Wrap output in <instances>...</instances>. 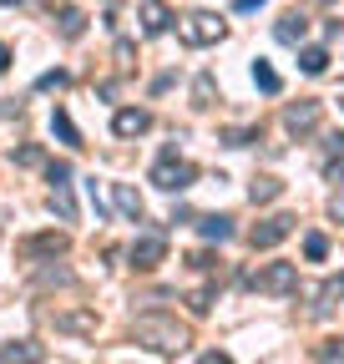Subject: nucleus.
<instances>
[{"label": "nucleus", "instance_id": "1", "mask_svg": "<svg viewBox=\"0 0 344 364\" xmlns=\"http://www.w3.org/2000/svg\"><path fill=\"white\" fill-rule=\"evenodd\" d=\"M132 334H137V344H147L157 354H183L193 344V329L178 324V314H137Z\"/></svg>", "mask_w": 344, "mask_h": 364}, {"label": "nucleus", "instance_id": "2", "mask_svg": "<svg viewBox=\"0 0 344 364\" xmlns=\"http://www.w3.org/2000/svg\"><path fill=\"white\" fill-rule=\"evenodd\" d=\"M253 294H269V299H284V294H294L299 289V263H264V268H253L248 279H243Z\"/></svg>", "mask_w": 344, "mask_h": 364}, {"label": "nucleus", "instance_id": "3", "mask_svg": "<svg viewBox=\"0 0 344 364\" xmlns=\"http://www.w3.org/2000/svg\"><path fill=\"white\" fill-rule=\"evenodd\" d=\"M193 177H198V167H193L178 147H167V152L152 162V182H157L162 193H188V188H193Z\"/></svg>", "mask_w": 344, "mask_h": 364}, {"label": "nucleus", "instance_id": "4", "mask_svg": "<svg viewBox=\"0 0 344 364\" xmlns=\"http://www.w3.org/2000/svg\"><path fill=\"white\" fill-rule=\"evenodd\" d=\"M223 36H228V21L213 16V11H193V16L178 21V41L193 46V51H198V46H218Z\"/></svg>", "mask_w": 344, "mask_h": 364}, {"label": "nucleus", "instance_id": "5", "mask_svg": "<svg viewBox=\"0 0 344 364\" xmlns=\"http://www.w3.org/2000/svg\"><path fill=\"white\" fill-rule=\"evenodd\" d=\"M127 258H132V268L137 273H152L162 258H167V233H162V228H152V233H142L132 248H127Z\"/></svg>", "mask_w": 344, "mask_h": 364}, {"label": "nucleus", "instance_id": "6", "mask_svg": "<svg viewBox=\"0 0 344 364\" xmlns=\"http://www.w3.org/2000/svg\"><path fill=\"white\" fill-rule=\"evenodd\" d=\"M46 318L56 324V334H76V339H92V334L102 329L97 309H56V314H46Z\"/></svg>", "mask_w": 344, "mask_h": 364}, {"label": "nucleus", "instance_id": "7", "mask_svg": "<svg viewBox=\"0 0 344 364\" xmlns=\"http://www.w3.org/2000/svg\"><path fill=\"white\" fill-rule=\"evenodd\" d=\"M71 248V238L61 233V228H46V233H31L26 243H21V258L26 263H41V258H61Z\"/></svg>", "mask_w": 344, "mask_h": 364}, {"label": "nucleus", "instance_id": "8", "mask_svg": "<svg viewBox=\"0 0 344 364\" xmlns=\"http://www.w3.org/2000/svg\"><path fill=\"white\" fill-rule=\"evenodd\" d=\"M299 228V218H289V213H274V218H264V223H253V233H248V243L264 253V248H279L289 233Z\"/></svg>", "mask_w": 344, "mask_h": 364}, {"label": "nucleus", "instance_id": "9", "mask_svg": "<svg viewBox=\"0 0 344 364\" xmlns=\"http://www.w3.org/2000/svg\"><path fill=\"white\" fill-rule=\"evenodd\" d=\"M324 122V102H314V97H304V102H294L289 112H284V127L294 132V136H309L314 127Z\"/></svg>", "mask_w": 344, "mask_h": 364}, {"label": "nucleus", "instance_id": "10", "mask_svg": "<svg viewBox=\"0 0 344 364\" xmlns=\"http://www.w3.org/2000/svg\"><path fill=\"white\" fill-rule=\"evenodd\" d=\"M339 304H344V273H334V279H324V284L314 289V304H309V314H314V318H329Z\"/></svg>", "mask_w": 344, "mask_h": 364}, {"label": "nucleus", "instance_id": "11", "mask_svg": "<svg viewBox=\"0 0 344 364\" xmlns=\"http://www.w3.org/2000/svg\"><path fill=\"white\" fill-rule=\"evenodd\" d=\"M137 21H142V36H162L172 26L167 0H137Z\"/></svg>", "mask_w": 344, "mask_h": 364}, {"label": "nucleus", "instance_id": "12", "mask_svg": "<svg viewBox=\"0 0 344 364\" xmlns=\"http://www.w3.org/2000/svg\"><path fill=\"white\" fill-rule=\"evenodd\" d=\"M112 203H117V213L127 223H142V213H147V203H142V193L132 188V182H112Z\"/></svg>", "mask_w": 344, "mask_h": 364}, {"label": "nucleus", "instance_id": "13", "mask_svg": "<svg viewBox=\"0 0 344 364\" xmlns=\"http://www.w3.org/2000/svg\"><path fill=\"white\" fill-rule=\"evenodd\" d=\"M147 127H152V112H147V107H122V112L112 117V132H117V136H142Z\"/></svg>", "mask_w": 344, "mask_h": 364}, {"label": "nucleus", "instance_id": "14", "mask_svg": "<svg viewBox=\"0 0 344 364\" xmlns=\"http://www.w3.org/2000/svg\"><path fill=\"white\" fill-rule=\"evenodd\" d=\"M274 36H279V46H304V36H309V21H304V11H289V16L274 26Z\"/></svg>", "mask_w": 344, "mask_h": 364}, {"label": "nucleus", "instance_id": "15", "mask_svg": "<svg viewBox=\"0 0 344 364\" xmlns=\"http://www.w3.org/2000/svg\"><path fill=\"white\" fill-rule=\"evenodd\" d=\"M198 233H203L208 243H228V238H233V218H228V213H208V218H198Z\"/></svg>", "mask_w": 344, "mask_h": 364}, {"label": "nucleus", "instance_id": "16", "mask_svg": "<svg viewBox=\"0 0 344 364\" xmlns=\"http://www.w3.org/2000/svg\"><path fill=\"white\" fill-rule=\"evenodd\" d=\"M56 31H61V41H81L86 36V16L76 6H56Z\"/></svg>", "mask_w": 344, "mask_h": 364}, {"label": "nucleus", "instance_id": "17", "mask_svg": "<svg viewBox=\"0 0 344 364\" xmlns=\"http://www.w3.org/2000/svg\"><path fill=\"white\" fill-rule=\"evenodd\" d=\"M299 71H304V76H324L329 71V51H324V46H299Z\"/></svg>", "mask_w": 344, "mask_h": 364}, {"label": "nucleus", "instance_id": "18", "mask_svg": "<svg viewBox=\"0 0 344 364\" xmlns=\"http://www.w3.org/2000/svg\"><path fill=\"white\" fill-rule=\"evenodd\" d=\"M0 364H41V344L16 339V344H6V349H0Z\"/></svg>", "mask_w": 344, "mask_h": 364}, {"label": "nucleus", "instance_id": "19", "mask_svg": "<svg viewBox=\"0 0 344 364\" xmlns=\"http://www.w3.org/2000/svg\"><path fill=\"white\" fill-rule=\"evenodd\" d=\"M51 132L61 136V142H66V147H86V142H81V132H76V122H71V112H66V107H56V112H51Z\"/></svg>", "mask_w": 344, "mask_h": 364}, {"label": "nucleus", "instance_id": "20", "mask_svg": "<svg viewBox=\"0 0 344 364\" xmlns=\"http://www.w3.org/2000/svg\"><path fill=\"white\" fill-rule=\"evenodd\" d=\"M324 177L329 182H344V132L329 136V162H324Z\"/></svg>", "mask_w": 344, "mask_h": 364}, {"label": "nucleus", "instance_id": "21", "mask_svg": "<svg viewBox=\"0 0 344 364\" xmlns=\"http://www.w3.org/2000/svg\"><path fill=\"white\" fill-rule=\"evenodd\" d=\"M253 86H258V91H269V97H279V91H284V76H279L269 61H253Z\"/></svg>", "mask_w": 344, "mask_h": 364}, {"label": "nucleus", "instance_id": "22", "mask_svg": "<svg viewBox=\"0 0 344 364\" xmlns=\"http://www.w3.org/2000/svg\"><path fill=\"white\" fill-rule=\"evenodd\" d=\"M279 193H284V182H279V177H258L253 188H248V198H253V203H274Z\"/></svg>", "mask_w": 344, "mask_h": 364}, {"label": "nucleus", "instance_id": "23", "mask_svg": "<svg viewBox=\"0 0 344 364\" xmlns=\"http://www.w3.org/2000/svg\"><path fill=\"white\" fill-rule=\"evenodd\" d=\"M314 359L319 364H344V339H319L314 344Z\"/></svg>", "mask_w": 344, "mask_h": 364}, {"label": "nucleus", "instance_id": "24", "mask_svg": "<svg viewBox=\"0 0 344 364\" xmlns=\"http://www.w3.org/2000/svg\"><path fill=\"white\" fill-rule=\"evenodd\" d=\"M51 208H56V218H61V223H71V218H76V203H71V188H51Z\"/></svg>", "mask_w": 344, "mask_h": 364}, {"label": "nucleus", "instance_id": "25", "mask_svg": "<svg viewBox=\"0 0 344 364\" xmlns=\"http://www.w3.org/2000/svg\"><path fill=\"white\" fill-rule=\"evenodd\" d=\"M324 253H329V238H324V233H304V258H309V263H319Z\"/></svg>", "mask_w": 344, "mask_h": 364}, {"label": "nucleus", "instance_id": "26", "mask_svg": "<svg viewBox=\"0 0 344 364\" xmlns=\"http://www.w3.org/2000/svg\"><path fill=\"white\" fill-rule=\"evenodd\" d=\"M46 182L51 188H71V162H46Z\"/></svg>", "mask_w": 344, "mask_h": 364}, {"label": "nucleus", "instance_id": "27", "mask_svg": "<svg viewBox=\"0 0 344 364\" xmlns=\"http://www.w3.org/2000/svg\"><path fill=\"white\" fill-rule=\"evenodd\" d=\"M213 299H218V294L203 284V289H193V294H188V309H193V314H208V309H213Z\"/></svg>", "mask_w": 344, "mask_h": 364}, {"label": "nucleus", "instance_id": "28", "mask_svg": "<svg viewBox=\"0 0 344 364\" xmlns=\"http://www.w3.org/2000/svg\"><path fill=\"white\" fill-rule=\"evenodd\" d=\"M193 97H198V107H213V76H198Z\"/></svg>", "mask_w": 344, "mask_h": 364}, {"label": "nucleus", "instance_id": "29", "mask_svg": "<svg viewBox=\"0 0 344 364\" xmlns=\"http://www.w3.org/2000/svg\"><path fill=\"white\" fill-rule=\"evenodd\" d=\"M66 81H71V76H66V71H46V76H41V81H36V86H41V91H61V86H66Z\"/></svg>", "mask_w": 344, "mask_h": 364}, {"label": "nucleus", "instance_id": "30", "mask_svg": "<svg viewBox=\"0 0 344 364\" xmlns=\"http://www.w3.org/2000/svg\"><path fill=\"white\" fill-rule=\"evenodd\" d=\"M16 162H21V167H41V162H46V152H41V147H21Z\"/></svg>", "mask_w": 344, "mask_h": 364}, {"label": "nucleus", "instance_id": "31", "mask_svg": "<svg viewBox=\"0 0 344 364\" xmlns=\"http://www.w3.org/2000/svg\"><path fill=\"white\" fill-rule=\"evenodd\" d=\"M188 263H193L198 273H213V268H218V258H213V253H188Z\"/></svg>", "mask_w": 344, "mask_h": 364}, {"label": "nucleus", "instance_id": "32", "mask_svg": "<svg viewBox=\"0 0 344 364\" xmlns=\"http://www.w3.org/2000/svg\"><path fill=\"white\" fill-rule=\"evenodd\" d=\"M253 136H258L253 127H238V132H228V147H248V142H253Z\"/></svg>", "mask_w": 344, "mask_h": 364}, {"label": "nucleus", "instance_id": "33", "mask_svg": "<svg viewBox=\"0 0 344 364\" xmlns=\"http://www.w3.org/2000/svg\"><path fill=\"white\" fill-rule=\"evenodd\" d=\"M198 364H233V354H223V349H208V354H198Z\"/></svg>", "mask_w": 344, "mask_h": 364}, {"label": "nucleus", "instance_id": "34", "mask_svg": "<svg viewBox=\"0 0 344 364\" xmlns=\"http://www.w3.org/2000/svg\"><path fill=\"white\" fill-rule=\"evenodd\" d=\"M258 6H269V0H233V11H238V16H253Z\"/></svg>", "mask_w": 344, "mask_h": 364}, {"label": "nucleus", "instance_id": "35", "mask_svg": "<svg viewBox=\"0 0 344 364\" xmlns=\"http://www.w3.org/2000/svg\"><path fill=\"white\" fill-rule=\"evenodd\" d=\"M6 71H11V46L0 41V76H6Z\"/></svg>", "mask_w": 344, "mask_h": 364}, {"label": "nucleus", "instance_id": "36", "mask_svg": "<svg viewBox=\"0 0 344 364\" xmlns=\"http://www.w3.org/2000/svg\"><path fill=\"white\" fill-rule=\"evenodd\" d=\"M0 6H21V0H0Z\"/></svg>", "mask_w": 344, "mask_h": 364}, {"label": "nucleus", "instance_id": "37", "mask_svg": "<svg viewBox=\"0 0 344 364\" xmlns=\"http://www.w3.org/2000/svg\"><path fill=\"white\" fill-rule=\"evenodd\" d=\"M339 107H344V91H339Z\"/></svg>", "mask_w": 344, "mask_h": 364}]
</instances>
